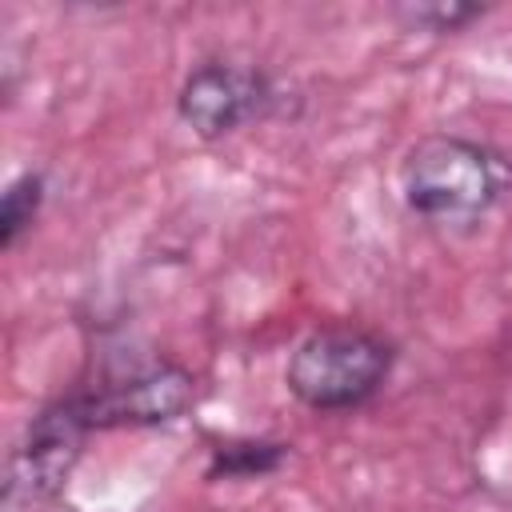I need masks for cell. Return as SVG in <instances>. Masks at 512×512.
Listing matches in <instances>:
<instances>
[{
    "mask_svg": "<svg viewBox=\"0 0 512 512\" xmlns=\"http://www.w3.org/2000/svg\"><path fill=\"white\" fill-rule=\"evenodd\" d=\"M44 172L36 168H24L20 176H12L4 184V196H0V248L12 252L20 244V236L36 224L40 208H44Z\"/></svg>",
    "mask_w": 512,
    "mask_h": 512,
    "instance_id": "7",
    "label": "cell"
},
{
    "mask_svg": "<svg viewBox=\"0 0 512 512\" xmlns=\"http://www.w3.org/2000/svg\"><path fill=\"white\" fill-rule=\"evenodd\" d=\"M272 104H276V88L268 72L252 64H236V60L196 64L176 92L180 124L204 144H216L248 128L252 120H264Z\"/></svg>",
    "mask_w": 512,
    "mask_h": 512,
    "instance_id": "5",
    "label": "cell"
},
{
    "mask_svg": "<svg viewBox=\"0 0 512 512\" xmlns=\"http://www.w3.org/2000/svg\"><path fill=\"white\" fill-rule=\"evenodd\" d=\"M408 24H416V28H428V32H460L464 24H472V20H480L484 16V8L480 4H408V8H396Z\"/></svg>",
    "mask_w": 512,
    "mask_h": 512,
    "instance_id": "8",
    "label": "cell"
},
{
    "mask_svg": "<svg viewBox=\"0 0 512 512\" xmlns=\"http://www.w3.org/2000/svg\"><path fill=\"white\" fill-rule=\"evenodd\" d=\"M88 436L92 432L80 420L72 396L44 404L8 452L0 512H44L72 480Z\"/></svg>",
    "mask_w": 512,
    "mask_h": 512,
    "instance_id": "3",
    "label": "cell"
},
{
    "mask_svg": "<svg viewBox=\"0 0 512 512\" xmlns=\"http://www.w3.org/2000/svg\"><path fill=\"white\" fill-rule=\"evenodd\" d=\"M196 400V376L184 364L160 360L148 368H136L128 376L92 384L84 392H72V404L88 432H112V428H160L180 420Z\"/></svg>",
    "mask_w": 512,
    "mask_h": 512,
    "instance_id": "4",
    "label": "cell"
},
{
    "mask_svg": "<svg viewBox=\"0 0 512 512\" xmlns=\"http://www.w3.org/2000/svg\"><path fill=\"white\" fill-rule=\"evenodd\" d=\"M508 188V156L460 132H428L400 160V196L408 212L432 224L480 220L504 200Z\"/></svg>",
    "mask_w": 512,
    "mask_h": 512,
    "instance_id": "1",
    "label": "cell"
},
{
    "mask_svg": "<svg viewBox=\"0 0 512 512\" xmlns=\"http://www.w3.org/2000/svg\"><path fill=\"white\" fill-rule=\"evenodd\" d=\"M288 448L292 444L268 440V436H224V440H212L204 476L208 480H260V476H272L288 460Z\"/></svg>",
    "mask_w": 512,
    "mask_h": 512,
    "instance_id": "6",
    "label": "cell"
},
{
    "mask_svg": "<svg viewBox=\"0 0 512 512\" xmlns=\"http://www.w3.org/2000/svg\"><path fill=\"white\" fill-rule=\"evenodd\" d=\"M396 368V344L356 320L312 328L284 364V388L312 412H352L380 396Z\"/></svg>",
    "mask_w": 512,
    "mask_h": 512,
    "instance_id": "2",
    "label": "cell"
}]
</instances>
